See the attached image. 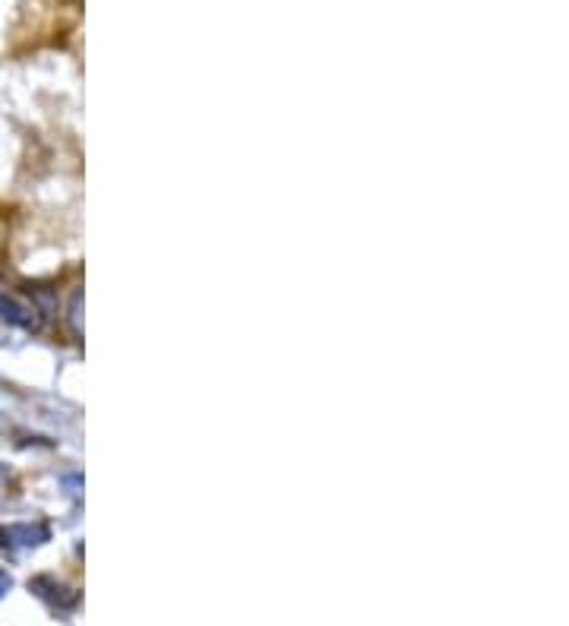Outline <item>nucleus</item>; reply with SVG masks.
I'll list each match as a JSON object with an SVG mask.
<instances>
[{
  "mask_svg": "<svg viewBox=\"0 0 569 626\" xmlns=\"http://www.w3.org/2000/svg\"><path fill=\"white\" fill-rule=\"evenodd\" d=\"M79 313H83V292H73V298H70V326H73V333L83 339V320H79Z\"/></svg>",
  "mask_w": 569,
  "mask_h": 626,
  "instance_id": "20e7f679",
  "label": "nucleus"
},
{
  "mask_svg": "<svg viewBox=\"0 0 569 626\" xmlns=\"http://www.w3.org/2000/svg\"><path fill=\"white\" fill-rule=\"evenodd\" d=\"M0 320L16 329H26V333H38V329L45 326V317H42V310L35 307V301L7 292V288L0 292Z\"/></svg>",
  "mask_w": 569,
  "mask_h": 626,
  "instance_id": "f257e3e1",
  "label": "nucleus"
},
{
  "mask_svg": "<svg viewBox=\"0 0 569 626\" xmlns=\"http://www.w3.org/2000/svg\"><path fill=\"white\" fill-rule=\"evenodd\" d=\"M10 589H13V576H10V572L0 566V598H7Z\"/></svg>",
  "mask_w": 569,
  "mask_h": 626,
  "instance_id": "39448f33",
  "label": "nucleus"
},
{
  "mask_svg": "<svg viewBox=\"0 0 569 626\" xmlns=\"http://www.w3.org/2000/svg\"><path fill=\"white\" fill-rule=\"evenodd\" d=\"M29 589L38 595L42 601H48L51 607H61V611H70V607H77L79 595L70 585H63L61 579L54 576H35L32 582H29Z\"/></svg>",
  "mask_w": 569,
  "mask_h": 626,
  "instance_id": "7ed1b4c3",
  "label": "nucleus"
},
{
  "mask_svg": "<svg viewBox=\"0 0 569 626\" xmlns=\"http://www.w3.org/2000/svg\"><path fill=\"white\" fill-rule=\"evenodd\" d=\"M0 538L7 548H20V550H29V548H42V544L51 541V529L45 522H13L7 529H0Z\"/></svg>",
  "mask_w": 569,
  "mask_h": 626,
  "instance_id": "f03ea898",
  "label": "nucleus"
},
{
  "mask_svg": "<svg viewBox=\"0 0 569 626\" xmlns=\"http://www.w3.org/2000/svg\"><path fill=\"white\" fill-rule=\"evenodd\" d=\"M7 478H10V468H7V465H4V462H0V487L7 484Z\"/></svg>",
  "mask_w": 569,
  "mask_h": 626,
  "instance_id": "423d86ee",
  "label": "nucleus"
}]
</instances>
